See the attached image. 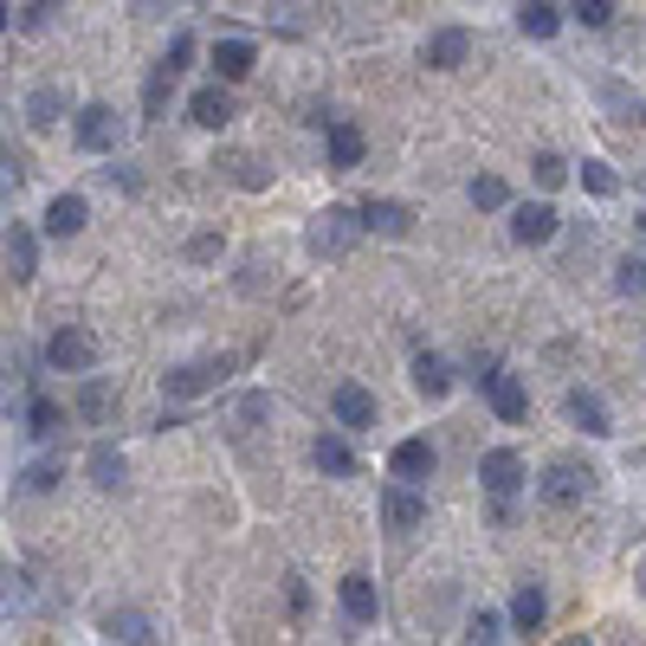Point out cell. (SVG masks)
Returning <instances> with one entry per match:
<instances>
[{"mask_svg": "<svg viewBox=\"0 0 646 646\" xmlns=\"http://www.w3.org/2000/svg\"><path fill=\"white\" fill-rule=\"evenodd\" d=\"M72 130H78V150H91V155H111L116 143H123V116H116L111 104H84Z\"/></svg>", "mask_w": 646, "mask_h": 646, "instance_id": "7", "label": "cell"}, {"mask_svg": "<svg viewBox=\"0 0 646 646\" xmlns=\"http://www.w3.org/2000/svg\"><path fill=\"white\" fill-rule=\"evenodd\" d=\"M433 465H440V453H433V440H401L394 453H388V472H394V485H427L433 479Z\"/></svg>", "mask_w": 646, "mask_h": 646, "instance_id": "8", "label": "cell"}, {"mask_svg": "<svg viewBox=\"0 0 646 646\" xmlns=\"http://www.w3.org/2000/svg\"><path fill=\"white\" fill-rule=\"evenodd\" d=\"M362 150H369V143H362V130H356L349 116H337V123L324 130V162H330L337 175H349V168L362 162Z\"/></svg>", "mask_w": 646, "mask_h": 646, "instance_id": "13", "label": "cell"}, {"mask_svg": "<svg viewBox=\"0 0 646 646\" xmlns=\"http://www.w3.org/2000/svg\"><path fill=\"white\" fill-rule=\"evenodd\" d=\"M381 517H388V531H414L420 517H427V498L414 485H388L381 492Z\"/></svg>", "mask_w": 646, "mask_h": 646, "instance_id": "17", "label": "cell"}, {"mask_svg": "<svg viewBox=\"0 0 646 646\" xmlns=\"http://www.w3.org/2000/svg\"><path fill=\"white\" fill-rule=\"evenodd\" d=\"M337 602H342V614H349L356 627H369V621L381 614L376 582H369V575H342V582H337Z\"/></svg>", "mask_w": 646, "mask_h": 646, "instance_id": "18", "label": "cell"}, {"mask_svg": "<svg viewBox=\"0 0 646 646\" xmlns=\"http://www.w3.org/2000/svg\"><path fill=\"white\" fill-rule=\"evenodd\" d=\"M310 465L330 472V479H349V472H356V453H349L342 433H317V440H310Z\"/></svg>", "mask_w": 646, "mask_h": 646, "instance_id": "22", "label": "cell"}, {"mask_svg": "<svg viewBox=\"0 0 646 646\" xmlns=\"http://www.w3.org/2000/svg\"><path fill=\"white\" fill-rule=\"evenodd\" d=\"M640 201H646V175H640Z\"/></svg>", "mask_w": 646, "mask_h": 646, "instance_id": "44", "label": "cell"}, {"mask_svg": "<svg viewBox=\"0 0 646 646\" xmlns=\"http://www.w3.org/2000/svg\"><path fill=\"white\" fill-rule=\"evenodd\" d=\"M84 465H91V485H98V492H123V472H130V465H123L116 447H91Z\"/></svg>", "mask_w": 646, "mask_h": 646, "instance_id": "26", "label": "cell"}, {"mask_svg": "<svg viewBox=\"0 0 646 646\" xmlns=\"http://www.w3.org/2000/svg\"><path fill=\"white\" fill-rule=\"evenodd\" d=\"M227 376H233V356H221V362H182V369L162 376V394L168 401H194V394H214Z\"/></svg>", "mask_w": 646, "mask_h": 646, "instance_id": "5", "label": "cell"}, {"mask_svg": "<svg viewBox=\"0 0 646 646\" xmlns=\"http://www.w3.org/2000/svg\"><path fill=\"white\" fill-rule=\"evenodd\" d=\"M479 485L492 492V504H517V492L531 485V472H524V459L511 447H492V453H479Z\"/></svg>", "mask_w": 646, "mask_h": 646, "instance_id": "4", "label": "cell"}, {"mask_svg": "<svg viewBox=\"0 0 646 646\" xmlns=\"http://www.w3.org/2000/svg\"><path fill=\"white\" fill-rule=\"evenodd\" d=\"M52 13H59L52 0H27V7H13V27H20V33H39V27H45Z\"/></svg>", "mask_w": 646, "mask_h": 646, "instance_id": "35", "label": "cell"}, {"mask_svg": "<svg viewBox=\"0 0 646 646\" xmlns=\"http://www.w3.org/2000/svg\"><path fill=\"white\" fill-rule=\"evenodd\" d=\"M511 239H517V246H543V239H556V207H550V201H524V207H511Z\"/></svg>", "mask_w": 646, "mask_h": 646, "instance_id": "12", "label": "cell"}, {"mask_svg": "<svg viewBox=\"0 0 646 646\" xmlns=\"http://www.w3.org/2000/svg\"><path fill=\"white\" fill-rule=\"evenodd\" d=\"M556 646H595V640H588V634H570V640H556Z\"/></svg>", "mask_w": 646, "mask_h": 646, "instance_id": "43", "label": "cell"}, {"mask_svg": "<svg viewBox=\"0 0 646 646\" xmlns=\"http://www.w3.org/2000/svg\"><path fill=\"white\" fill-rule=\"evenodd\" d=\"M45 362L59 369V376H84L91 381V362H98V342H91V330H59V337L45 342Z\"/></svg>", "mask_w": 646, "mask_h": 646, "instance_id": "6", "label": "cell"}, {"mask_svg": "<svg viewBox=\"0 0 646 646\" xmlns=\"http://www.w3.org/2000/svg\"><path fill=\"white\" fill-rule=\"evenodd\" d=\"M570 13L582 20V27H608V20H614V7H608V0H582V7H570Z\"/></svg>", "mask_w": 646, "mask_h": 646, "instance_id": "39", "label": "cell"}, {"mask_svg": "<svg viewBox=\"0 0 646 646\" xmlns=\"http://www.w3.org/2000/svg\"><path fill=\"white\" fill-rule=\"evenodd\" d=\"M266 414H271V394H239V401L227 408V420L239 427V433H246L253 420H266Z\"/></svg>", "mask_w": 646, "mask_h": 646, "instance_id": "31", "label": "cell"}, {"mask_svg": "<svg viewBox=\"0 0 646 646\" xmlns=\"http://www.w3.org/2000/svg\"><path fill=\"white\" fill-rule=\"evenodd\" d=\"M531 175H536V188H563V175H570V162H563V155H556V150H536Z\"/></svg>", "mask_w": 646, "mask_h": 646, "instance_id": "32", "label": "cell"}, {"mask_svg": "<svg viewBox=\"0 0 646 646\" xmlns=\"http://www.w3.org/2000/svg\"><path fill=\"white\" fill-rule=\"evenodd\" d=\"M253 65H259L253 39H221L214 45V84H239V78H253Z\"/></svg>", "mask_w": 646, "mask_h": 646, "instance_id": "15", "label": "cell"}, {"mask_svg": "<svg viewBox=\"0 0 646 646\" xmlns=\"http://www.w3.org/2000/svg\"><path fill=\"white\" fill-rule=\"evenodd\" d=\"M517 27L531 39H556V27H563V7H550V0H524L517 7Z\"/></svg>", "mask_w": 646, "mask_h": 646, "instance_id": "28", "label": "cell"}, {"mask_svg": "<svg viewBox=\"0 0 646 646\" xmlns=\"http://www.w3.org/2000/svg\"><path fill=\"white\" fill-rule=\"evenodd\" d=\"M595 98H602V111H608L614 123H627V130H640V123H646V104L634 98V91H627V84H614V78H608Z\"/></svg>", "mask_w": 646, "mask_h": 646, "instance_id": "25", "label": "cell"}, {"mask_svg": "<svg viewBox=\"0 0 646 646\" xmlns=\"http://www.w3.org/2000/svg\"><path fill=\"white\" fill-rule=\"evenodd\" d=\"M59 111H65V98H59L52 84H39L33 98H27V123H33V130H52V123H59Z\"/></svg>", "mask_w": 646, "mask_h": 646, "instance_id": "29", "label": "cell"}, {"mask_svg": "<svg viewBox=\"0 0 646 646\" xmlns=\"http://www.w3.org/2000/svg\"><path fill=\"white\" fill-rule=\"evenodd\" d=\"M595 479H602V472H595V465H582V459H550V465H543V479H536V498L563 511V504H582V498L595 492Z\"/></svg>", "mask_w": 646, "mask_h": 646, "instance_id": "2", "label": "cell"}, {"mask_svg": "<svg viewBox=\"0 0 646 646\" xmlns=\"http://www.w3.org/2000/svg\"><path fill=\"white\" fill-rule=\"evenodd\" d=\"M472 381L485 388V401H492V414L504 420V427H517V420L531 414V388H524V381L511 376V369H504L498 356H485V362H472Z\"/></svg>", "mask_w": 646, "mask_h": 646, "instance_id": "1", "label": "cell"}, {"mask_svg": "<svg viewBox=\"0 0 646 646\" xmlns=\"http://www.w3.org/2000/svg\"><path fill=\"white\" fill-rule=\"evenodd\" d=\"M414 388L427 401H440V394H453V369H447V356H433V349H420L414 356Z\"/></svg>", "mask_w": 646, "mask_h": 646, "instance_id": "24", "label": "cell"}, {"mask_svg": "<svg viewBox=\"0 0 646 646\" xmlns=\"http://www.w3.org/2000/svg\"><path fill=\"white\" fill-rule=\"evenodd\" d=\"M582 188H588V194H614L621 182H614L608 162H582Z\"/></svg>", "mask_w": 646, "mask_h": 646, "instance_id": "37", "label": "cell"}, {"mask_svg": "<svg viewBox=\"0 0 646 646\" xmlns=\"http://www.w3.org/2000/svg\"><path fill=\"white\" fill-rule=\"evenodd\" d=\"M504 201H511V188H504L498 175H479V182H472V207H485V214H492V207H504Z\"/></svg>", "mask_w": 646, "mask_h": 646, "instance_id": "33", "label": "cell"}, {"mask_svg": "<svg viewBox=\"0 0 646 646\" xmlns=\"http://www.w3.org/2000/svg\"><path fill=\"white\" fill-rule=\"evenodd\" d=\"M465 646H498V614L492 608H479V621H472V640Z\"/></svg>", "mask_w": 646, "mask_h": 646, "instance_id": "40", "label": "cell"}, {"mask_svg": "<svg viewBox=\"0 0 646 646\" xmlns=\"http://www.w3.org/2000/svg\"><path fill=\"white\" fill-rule=\"evenodd\" d=\"M84 221H91L84 194H52V207H45V233H52V239H72V233H84Z\"/></svg>", "mask_w": 646, "mask_h": 646, "instance_id": "20", "label": "cell"}, {"mask_svg": "<svg viewBox=\"0 0 646 646\" xmlns=\"http://www.w3.org/2000/svg\"><path fill=\"white\" fill-rule=\"evenodd\" d=\"M356 233H362V214H356V207H324L305 227V246L317 259H342V253L356 246Z\"/></svg>", "mask_w": 646, "mask_h": 646, "instance_id": "3", "label": "cell"}, {"mask_svg": "<svg viewBox=\"0 0 646 646\" xmlns=\"http://www.w3.org/2000/svg\"><path fill=\"white\" fill-rule=\"evenodd\" d=\"M214 253H221V239H214V233H201V239H188V259H214Z\"/></svg>", "mask_w": 646, "mask_h": 646, "instance_id": "41", "label": "cell"}, {"mask_svg": "<svg viewBox=\"0 0 646 646\" xmlns=\"http://www.w3.org/2000/svg\"><path fill=\"white\" fill-rule=\"evenodd\" d=\"M550 621V595H543V582H517V595H511V627L517 634H536Z\"/></svg>", "mask_w": 646, "mask_h": 646, "instance_id": "19", "label": "cell"}, {"mask_svg": "<svg viewBox=\"0 0 646 646\" xmlns=\"http://www.w3.org/2000/svg\"><path fill=\"white\" fill-rule=\"evenodd\" d=\"M59 401H52V394H33V401H27V433H39V440H52V433H59Z\"/></svg>", "mask_w": 646, "mask_h": 646, "instance_id": "30", "label": "cell"}, {"mask_svg": "<svg viewBox=\"0 0 646 646\" xmlns=\"http://www.w3.org/2000/svg\"><path fill=\"white\" fill-rule=\"evenodd\" d=\"M111 408H116V394H111V381H104V376H91L84 388H78V414L91 420V427H104Z\"/></svg>", "mask_w": 646, "mask_h": 646, "instance_id": "27", "label": "cell"}, {"mask_svg": "<svg viewBox=\"0 0 646 646\" xmlns=\"http://www.w3.org/2000/svg\"><path fill=\"white\" fill-rule=\"evenodd\" d=\"M227 168H233V182H239V188H266V168H259L253 155H233Z\"/></svg>", "mask_w": 646, "mask_h": 646, "instance_id": "38", "label": "cell"}, {"mask_svg": "<svg viewBox=\"0 0 646 646\" xmlns=\"http://www.w3.org/2000/svg\"><path fill=\"white\" fill-rule=\"evenodd\" d=\"M104 634L123 646H155V627H150V614L143 608H111L104 614Z\"/></svg>", "mask_w": 646, "mask_h": 646, "instance_id": "23", "label": "cell"}, {"mask_svg": "<svg viewBox=\"0 0 646 646\" xmlns=\"http://www.w3.org/2000/svg\"><path fill=\"white\" fill-rule=\"evenodd\" d=\"M472 59V33L465 27H440V33L420 45V65H433V72H459Z\"/></svg>", "mask_w": 646, "mask_h": 646, "instance_id": "10", "label": "cell"}, {"mask_svg": "<svg viewBox=\"0 0 646 646\" xmlns=\"http://www.w3.org/2000/svg\"><path fill=\"white\" fill-rule=\"evenodd\" d=\"M356 214H362V233H381V239H401L414 227V207H401V201H362Z\"/></svg>", "mask_w": 646, "mask_h": 646, "instance_id": "16", "label": "cell"}, {"mask_svg": "<svg viewBox=\"0 0 646 646\" xmlns=\"http://www.w3.org/2000/svg\"><path fill=\"white\" fill-rule=\"evenodd\" d=\"M634 588H640V595H646V556H640V563H634Z\"/></svg>", "mask_w": 646, "mask_h": 646, "instance_id": "42", "label": "cell"}, {"mask_svg": "<svg viewBox=\"0 0 646 646\" xmlns=\"http://www.w3.org/2000/svg\"><path fill=\"white\" fill-rule=\"evenodd\" d=\"M52 485H59V465H52V459H39V465L20 472V492H52Z\"/></svg>", "mask_w": 646, "mask_h": 646, "instance_id": "36", "label": "cell"}, {"mask_svg": "<svg viewBox=\"0 0 646 646\" xmlns=\"http://www.w3.org/2000/svg\"><path fill=\"white\" fill-rule=\"evenodd\" d=\"M563 408H570V420L588 433V440H608V433H614V414H608V401H602L595 388H570V394H563Z\"/></svg>", "mask_w": 646, "mask_h": 646, "instance_id": "11", "label": "cell"}, {"mask_svg": "<svg viewBox=\"0 0 646 646\" xmlns=\"http://www.w3.org/2000/svg\"><path fill=\"white\" fill-rule=\"evenodd\" d=\"M188 116L201 123V130H221V123H233V98H227V84H201L188 98Z\"/></svg>", "mask_w": 646, "mask_h": 646, "instance_id": "21", "label": "cell"}, {"mask_svg": "<svg viewBox=\"0 0 646 646\" xmlns=\"http://www.w3.org/2000/svg\"><path fill=\"white\" fill-rule=\"evenodd\" d=\"M330 414H337L342 433H369V427H376V394H369L362 381H342L337 394H330Z\"/></svg>", "mask_w": 646, "mask_h": 646, "instance_id": "9", "label": "cell"}, {"mask_svg": "<svg viewBox=\"0 0 646 646\" xmlns=\"http://www.w3.org/2000/svg\"><path fill=\"white\" fill-rule=\"evenodd\" d=\"M33 271H39V233L27 221H7V278L27 285Z\"/></svg>", "mask_w": 646, "mask_h": 646, "instance_id": "14", "label": "cell"}, {"mask_svg": "<svg viewBox=\"0 0 646 646\" xmlns=\"http://www.w3.org/2000/svg\"><path fill=\"white\" fill-rule=\"evenodd\" d=\"M614 285H621L627 298H646V259H621V266H614Z\"/></svg>", "mask_w": 646, "mask_h": 646, "instance_id": "34", "label": "cell"}]
</instances>
